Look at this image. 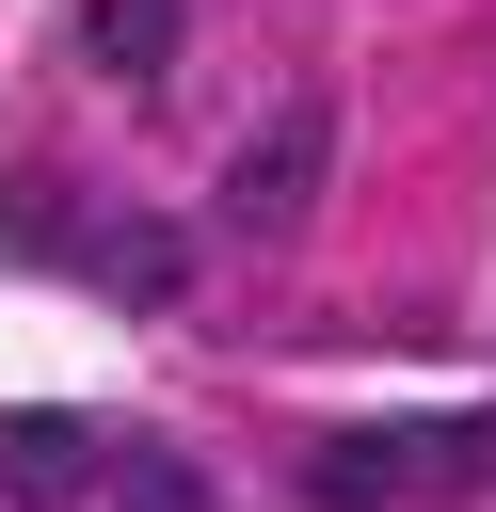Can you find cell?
I'll use <instances>...</instances> for the list:
<instances>
[{"instance_id": "obj_1", "label": "cell", "mask_w": 496, "mask_h": 512, "mask_svg": "<svg viewBox=\"0 0 496 512\" xmlns=\"http://www.w3.org/2000/svg\"><path fill=\"white\" fill-rule=\"evenodd\" d=\"M496 480V416H432V432H320L304 448V512H400V496H480Z\"/></svg>"}, {"instance_id": "obj_2", "label": "cell", "mask_w": 496, "mask_h": 512, "mask_svg": "<svg viewBox=\"0 0 496 512\" xmlns=\"http://www.w3.org/2000/svg\"><path fill=\"white\" fill-rule=\"evenodd\" d=\"M320 192H336V96H288V112L224 160V224H240V240H288Z\"/></svg>"}, {"instance_id": "obj_3", "label": "cell", "mask_w": 496, "mask_h": 512, "mask_svg": "<svg viewBox=\"0 0 496 512\" xmlns=\"http://www.w3.org/2000/svg\"><path fill=\"white\" fill-rule=\"evenodd\" d=\"M96 448H112V432L16 400V416H0V496H16V512H80V496H96Z\"/></svg>"}, {"instance_id": "obj_4", "label": "cell", "mask_w": 496, "mask_h": 512, "mask_svg": "<svg viewBox=\"0 0 496 512\" xmlns=\"http://www.w3.org/2000/svg\"><path fill=\"white\" fill-rule=\"evenodd\" d=\"M80 272H96L128 320H176V288H192V240H176V224H96V240H80Z\"/></svg>"}, {"instance_id": "obj_5", "label": "cell", "mask_w": 496, "mask_h": 512, "mask_svg": "<svg viewBox=\"0 0 496 512\" xmlns=\"http://www.w3.org/2000/svg\"><path fill=\"white\" fill-rule=\"evenodd\" d=\"M176 32H192L176 0H80V64H96V80H128V96H144V80H176Z\"/></svg>"}, {"instance_id": "obj_6", "label": "cell", "mask_w": 496, "mask_h": 512, "mask_svg": "<svg viewBox=\"0 0 496 512\" xmlns=\"http://www.w3.org/2000/svg\"><path fill=\"white\" fill-rule=\"evenodd\" d=\"M96 496H112V512H224V496H208V464H192V448H160V432H112V448H96Z\"/></svg>"}]
</instances>
